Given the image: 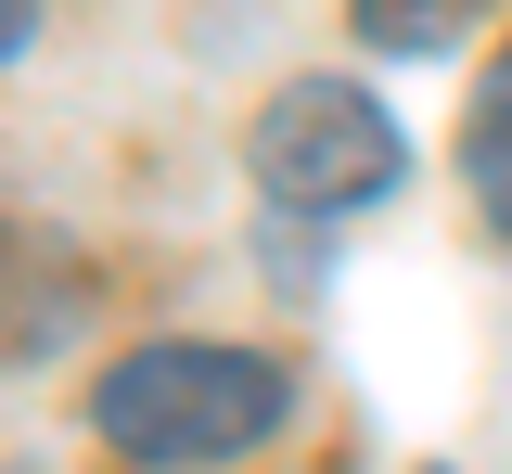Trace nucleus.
Listing matches in <instances>:
<instances>
[{
    "mask_svg": "<svg viewBox=\"0 0 512 474\" xmlns=\"http://www.w3.org/2000/svg\"><path fill=\"white\" fill-rule=\"evenodd\" d=\"M410 180V141L359 77H295L269 116H256V193L282 218H359Z\"/></svg>",
    "mask_w": 512,
    "mask_h": 474,
    "instance_id": "f03ea898",
    "label": "nucleus"
},
{
    "mask_svg": "<svg viewBox=\"0 0 512 474\" xmlns=\"http://www.w3.org/2000/svg\"><path fill=\"white\" fill-rule=\"evenodd\" d=\"M461 180H474V205H487V231L512 244V39H500V65H487V90H474V129H461Z\"/></svg>",
    "mask_w": 512,
    "mask_h": 474,
    "instance_id": "7ed1b4c3",
    "label": "nucleus"
},
{
    "mask_svg": "<svg viewBox=\"0 0 512 474\" xmlns=\"http://www.w3.org/2000/svg\"><path fill=\"white\" fill-rule=\"evenodd\" d=\"M474 13H487V0H346V26H359L372 52H461Z\"/></svg>",
    "mask_w": 512,
    "mask_h": 474,
    "instance_id": "20e7f679",
    "label": "nucleus"
},
{
    "mask_svg": "<svg viewBox=\"0 0 512 474\" xmlns=\"http://www.w3.org/2000/svg\"><path fill=\"white\" fill-rule=\"evenodd\" d=\"M295 410V372L256 359V346H205V334H167V346H128L116 372L90 385V423L116 462H154V474H192V462H244L282 436Z\"/></svg>",
    "mask_w": 512,
    "mask_h": 474,
    "instance_id": "f257e3e1",
    "label": "nucleus"
},
{
    "mask_svg": "<svg viewBox=\"0 0 512 474\" xmlns=\"http://www.w3.org/2000/svg\"><path fill=\"white\" fill-rule=\"evenodd\" d=\"M26 39H39V0H0V65H13Z\"/></svg>",
    "mask_w": 512,
    "mask_h": 474,
    "instance_id": "39448f33",
    "label": "nucleus"
}]
</instances>
